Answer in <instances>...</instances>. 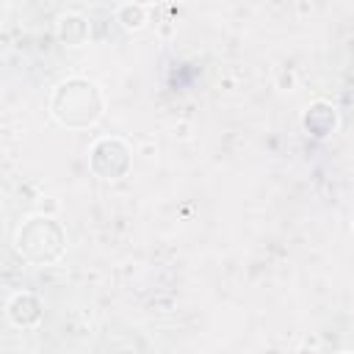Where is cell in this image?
Instances as JSON below:
<instances>
[{
    "instance_id": "cell-1",
    "label": "cell",
    "mask_w": 354,
    "mask_h": 354,
    "mask_svg": "<svg viewBox=\"0 0 354 354\" xmlns=\"http://www.w3.org/2000/svg\"><path fill=\"white\" fill-rule=\"evenodd\" d=\"M91 100H100V94H97V88H94L91 83H86V80L61 83L58 91H55V97H53V113L58 116L61 111L75 108V111L69 113V119H66L69 127H75V116H80V127L94 124V122L100 119L102 102H94V105H91Z\"/></svg>"
},
{
    "instance_id": "cell-2",
    "label": "cell",
    "mask_w": 354,
    "mask_h": 354,
    "mask_svg": "<svg viewBox=\"0 0 354 354\" xmlns=\"http://www.w3.org/2000/svg\"><path fill=\"white\" fill-rule=\"evenodd\" d=\"M8 318H11L17 326L30 329V326H36V324L41 321V304L36 301V296L19 293V296H14V299L8 301Z\"/></svg>"
},
{
    "instance_id": "cell-3",
    "label": "cell",
    "mask_w": 354,
    "mask_h": 354,
    "mask_svg": "<svg viewBox=\"0 0 354 354\" xmlns=\"http://www.w3.org/2000/svg\"><path fill=\"white\" fill-rule=\"evenodd\" d=\"M88 36V25L83 17L77 14H69V17H61L58 19V39L66 44V47H80Z\"/></svg>"
},
{
    "instance_id": "cell-4",
    "label": "cell",
    "mask_w": 354,
    "mask_h": 354,
    "mask_svg": "<svg viewBox=\"0 0 354 354\" xmlns=\"http://www.w3.org/2000/svg\"><path fill=\"white\" fill-rule=\"evenodd\" d=\"M116 19H119L127 30H141L144 22H147V11H144V6H138V3H127V6L119 8Z\"/></svg>"
},
{
    "instance_id": "cell-5",
    "label": "cell",
    "mask_w": 354,
    "mask_h": 354,
    "mask_svg": "<svg viewBox=\"0 0 354 354\" xmlns=\"http://www.w3.org/2000/svg\"><path fill=\"white\" fill-rule=\"evenodd\" d=\"M133 3H138V6H147V3H152V0H133Z\"/></svg>"
}]
</instances>
